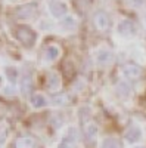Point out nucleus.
Returning <instances> with one entry per match:
<instances>
[{
  "instance_id": "nucleus-1",
  "label": "nucleus",
  "mask_w": 146,
  "mask_h": 148,
  "mask_svg": "<svg viewBox=\"0 0 146 148\" xmlns=\"http://www.w3.org/2000/svg\"><path fill=\"white\" fill-rule=\"evenodd\" d=\"M15 36H16V39L25 46H33L35 43V40H37V33L27 25H18L16 30H15Z\"/></svg>"
},
{
  "instance_id": "nucleus-19",
  "label": "nucleus",
  "mask_w": 146,
  "mask_h": 148,
  "mask_svg": "<svg viewBox=\"0 0 146 148\" xmlns=\"http://www.w3.org/2000/svg\"><path fill=\"white\" fill-rule=\"evenodd\" d=\"M128 92H130V88H128L126 83H120V84H118V95H121V96H127Z\"/></svg>"
},
{
  "instance_id": "nucleus-9",
  "label": "nucleus",
  "mask_w": 146,
  "mask_h": 148,
  "mask_svg": "<svg viewBox=\"0 0 146 148\" xmlns=\"http://www.w3.org/2000/svg\"><path fill=\"white\" fill-rule=\"evenodd\" d=\"M60 76L56 71H50L47 74V88L50 92H58L60 89Z\"/></svg>"
},
{
  "instance_id": "nucleus-3",
  "label": "nucleus",
  "mask_w": 146,
  "mask_h": 148,
  "mask_svg": "<svg viewBox=\"0 0 146 148\" xmlns=\"http://www.w3.org/2000/svg\"><path fill=\"white\" fill-rule=\"evenodd\" d=\"M137 33L136 24L130 21V19H121L117 24V34L121 37H126V39H130V37H134Z\"/></svg>"
},
{
  "instance_id": "nucleus-21",
  "label": "nucleus",
  "mask_w": 146,
  "mask_h": 148,
  "mask_svg": "<svg viewBox=\"0 0 146 148\" xmlns=\"http://www.w3.org/2000/svg\"><path fill=\"white\" fill-rule=\"evenodd\" d=\"M67 101V98L62 95V96H56L55 99H53V102L56 104V105H64V102Z\"/></svg>"
},
{
  "instance_id": "nucleus-10",
  "label": "nucleus",
  "mask_w": 146,
  "mask_h": 148,
  "mask_svg": "<svg viewBox=\"0 0 146 148\" xmlns=\"http://www.w3.org/2000/svg\"><path fill=\"white\" fill-rule=\"evenodd\" d=\"M60 24H62V27L64 30L67 31H72V30H75L77 25H78V21L75 16H72V15H65L62 18V21H60Z\"/></svg>"
},
{
  "instance_id": "nucleus-4",
  "label": "nucleus",
  "mask_w": 146,
  "mask_h": 148,
  "mask_svg": "<svg viewBox=\"0 0 146 148\" xmlns=\"http://www.w3.org/2000/svg\"><path fill=\"white\" fill-rule=\"evenodd\" d=\"M35 14H37V5L35 3H27V5L18 6L16 10H15V16L18 19H22V21L34 18Z\"/></svg>"
},
{
  "instance_id": "nucleus-11",
  "label": "nucleus",
  "mask_w": 146,
  "mask_h": 148,
  "mask_svg": "<svg viewBox=\"0 0 146 148\" xmlns=\"http://www.w3.org/2000/svg\"><path fill=\"white\" fill-rule=\"evenodd\" d=\"M59 56V47L58 46H49L46 51H44V61L46 62H53V61H56Z\"/></svg>"
},
{
  "instance_id": "nucleus-7",
  "label": "nucleus",
  "mask_w": 146,
  "mask_h": 148,
  "mask_svg": "<svg viewBox=\"0 0 146 148\" xmlns=\"http://www.w3.org/2000/svg\"><path fill=\"white\" fill-rule=\"evenodd\" d=\"M123 76L126 79H130V80H136L142 76V68L139 65H134V64H127L123 68Z\"/></svg>"
},
{
  "instance_id": "nucleus-12",
  "label": "nucleus",
  "mask_w": 146,
  "mask_h": 148,
  "mask_svg": "<svg viewBox=\"0 0 146 148\" xmlns=\"http://www.w3.org/2000/svg\"><path fill=\"white\" fill-rule=\"evenodd\" d=\"M84 133H86V138L90 142H93L96 139V136H97V126H96V123L89 121L87 125L84 126Z\"/></svg>"
},
{
  "instance_id": "nucleus-5",
  "label": "nucleus",
  "mask_w": 146,
  "mask_h": 148,
  "mask_svg": "<svg viewBox=\"0 0 146 148\" xmlns=\"http://www.w3.org/2000/svg\"><path fill=\"white\" fill-rule=\"evenodd\" d=\"M47 8H49V12H50L55 18H64L67 15V12H68L67 3L60 2V0H50Z\"/></svg>"
},
{
  "instance_id": "nucleus-2",
  "label": "nucleus",
  "mask_w": 146,
  "mask_h": 148,
  "mask_svg": "<svg viewBox=\"0 0 146 148\" xmlns=\"http://www.w3.org/2000/svg\"><path fill=\"white\" fill-rule=\"evenodd\" d=\"M114 61V53L108 47H97L94 51V62L99 67H108Z\"/></svg>"
},
{
  "instance_id": "nucleus-22",
  "label": "nucleus",
  "mask_w": 146,
  "mask_h": 148,
  "mask_svg": "<svg viewBox=\"0 0 146 148\" xmlns=\"http://www.w3.org/2000/svg\"><path fill=\"white\" fill-rule=\"evenodd\" d=\"M145 21H146V16H145Z\"/></svg>"
},
{
  "instance_id": "nucleus-6",
  "label": "nucleus",
  "mask_w": 146,
  "mask_h": 148,
  "mask_svg": "<svg viewBox=\"0 0 146 148\" xmlns=\"http://www.w3.org/2000/svg\"><path fill=\"white\" fill-rule=\"evenodd\" d=\"M124 138H126V141L130 142V144L139 142V141L142 139V129H140L139 126H136V125H131V126L127 129Z\"/></svg>"
},
{
  "instance_id": "nucleus-18",
  "label": "nucleus",
  "mask_w": 146,
  "mask_h": 148,
  "mask_svg": "<svg viewBox=\"0 0 146 148\" xmlns=\"http://www.w3.org/2000/svg\"><path fill=\"white\" fill-rule=\"evenodd\" d=\"M101 148H121V145H120V142L115 138H106L102 142V147Z\"/></svg>"
},
{
  "instance_id": "nucleus-15",
  "label": "nucleus",
  "mask_w": 146,
  "mask_h": 148,
  "mask_svg": "<svg viewBox=\"0 0 146 148\" xmlns=\"http://www.w3.org/2000/svg\"><path fill=\"white\" fill-rule=\"evenodd\" d=\"M75 130H69V135L68 136H65L62 139V142H60L59 148H74V144H75Z\"/></svg>"
},
{
  "instance_id": "nucleus-13",
  "label": "nucleus",
  "mask_w": 146,
  "mask_h": 148,
  "mask_svg": "<svg viewBox=\"0 0 146 148\" xmlns=\"http://www.w3.org/2000/svg\"><path fill=\"white\" fill-rule=\"evenodd\" d=\"M31 89H33V80H31L30 74H27V76H24L22 80H21V92H22L24 96H28Z\"/></svg>"
},
{
  "instance_id": "nucleus-14",
  "label": "nucleus",
  "mask_w": 146,
  "mask_h": 148,
  "mask_svg": "<svg viewBox=\"0 0 146 148\" xmlns=\"http://www.w3.org/2000/svg\"><path fill=\"white\" fill-rule=\"evenodd\" d=\"M31 104L34 108H44L47 105V99H46V96L41 95V93H34L31 96Z\"/></svg>"
},
{
  "instance_id": "nucleus-17",
  "label": "nucleus",
  "mask_w": 146,
  "mask_h": 148,
  "mask_svg": "<svg viewBox=\"0 0 146 148\" xmlns=\"http://www.w3.org/2000/svg\"><path fill=\"white\" fill-rule=\"evenodd\" d=\"M5 74H6V77L10 83H15L16 79H18V70L15 67H6L5 68Z\"/></svg>"
},
{
  "instance_id": "nucleus-20",
  "label": "nucleus",
  "mask_w": 146,
  "mask_h": 148,
  "mask_svg": "<svg viewBox=\"0 0 146 148\" xmlns=\"http://www.w3.org/2000/svg\"><path fill=\"white\" fill-rule=\"evenodd\" d=\"M145 2H146V0H130V5L133 8H142L145 5Z\"/></svg>"
},
{
  "instance_id": "nucleus-8",
  "label": "nucleus",
  "mask_w": 146,
  "mask_h": 148,
  "mask_svg": "<svg viewBox=\"0 0 146 148\" xmlns=\"http://www.w3.org/2000/svg\"><path fill=\"white\" fill-rule=\"evenodd\" d=\"M93 21H94L96 28L101 30V31H105L109 27V16L105 14V12H102V10L96 12L94 16H93Z\"/></svg>"
},
{
  "instance_id": "nucleus-16",
  "label": "nucleus",
  "mask_w": 146,
  "mask_h": 148,
  "mask_svg": "<svg viewBox=\"0 0 146 148\" xmlns=\"http://www.w3.org/2000/svg\"><path fill=\"white\" fill-rule=\"evenodd\" d=\"M15 148H34V139L30 136L18 138L15 142Z\"/></svg>"
}]
</instances>
